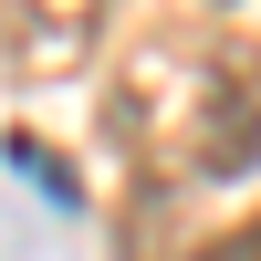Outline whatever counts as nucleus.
I'll return each instance as SVG.
<instances>
[{"mask_svg": "<svg viewBox=\"0 0 261 261\" xmlns=\"http://www.w3.org/2000/svg\"><path fill=\"white\" fill-rule=\"evenodd\" d=\"M94 32H105V0H0V63L21 84H63L94 63Z\"/></svg>", "mask_w": 261, "mask_h": 261, "instance_id": "1", "label": "nucleus"}, {"mask_svg": "<svg viewBox=\"0 0 261 261\" xmlns=\"http://www.w3.org/2000/svg\"><path fill=\"white\" fill-rule=\"evenodd\" d=\"M188 167H209V178H241V167H261V84L251 73H209L199 84V105H188Z\"/></svg>", "mask_w": 261, "mask_h": 261, "instance_id": "2", "label": "nucleus"}, {"mask_svg": "<svg viewBox=\"0 0 261 261\" xmlns=\"http://www.w3.org/2000/svg\"><path fill=\"white\" fill-rule=\"evenodd\" d=\"M11 167H21V178H32V188H42V199H53V209H73V178H63V157H42L32 136L11 146Z\"/></svg>", "mask_w": 261, "mask_h": 261, "instance_id": "3", "label": "nucleus"}, {"mask_svg": "<svg viewBox=\"0 0 261 261\" xmlns=\"http://www.w3.org/2000/svg\"><path fill=\"white\" fill-rule=\"evenodd\" d=\"M199 261H261V220H241V230H220Z\"/></svg>", "mask_w": 261, "mask_h": 261, "instance_id": "4", "label": "nucleus"}]
</instances>
